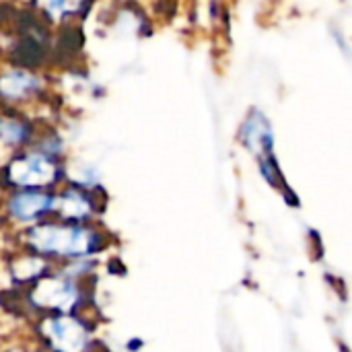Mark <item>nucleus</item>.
<instances>
[{
    "instance_id": "1",
    "label": "nucleus",
    "mask_w": 352,
    "mask_h": 352,
    "mask_svg": "<svg viewBox=\"0 0 352 352\" xmlns=\"http://www.w3.org/2000/svg\"><path fill=\"white\" fill-rule=\"evenodd\" d=\"M33 252L41 256H56V258H85L99 250L101 235H97L89 227L80 225H37L29 231L27 237Z\"/></svg>"
},
{
    "instance_id": "2",
    "label": "nucleus",
    "mask_w": 352,
    "mask_h": 352,
    "mask_svg": "<svg viewBox=\"0 0 352 352\" xmlns=\"http://www.w3.org/2000/svg\"><path fill=\"white\" fill-rule=\"evenodd\" d=\"M43 334L56 352H85L89 346V330L70 316L50 318L43 324Z\"/></svg>"
},
{
    "instance_id": "3",
    "label": "nucleus",
    "mask_w": 352,
    "mask_h": 352,
    "mask_svg": "<svg viewBox=\"0 0 352 352\" xmlns=\"http://www.w3.org/2000/svg\"><path fill=\"white\" fill-rule=\"evenodd\" d=\"M33 303L43 309H56V311H70L76 307L78 301V289L74 283L64 278H45L39 280L31 295Z\"/></svg>"
},
{
    "instance_id": "4",
    "label": "nucleus",
    "mask_w": 352,
    "mask_h": 352,
    "mask_svg": "<svg viewBox=\"0 0 352 352\" xmlns=\"http://www.w3.org/2000/svg\"><path fill=\"white\" fill-rule=\"evenodd\" d=\"M8 177L21 188H41L56 179V165L43 155H29L10 165Z\"/></svg>"
},
{
    "instance_id": "6",
    "label": "nucleus",
    "mask_w": 352,
    "mask_h": 352,
    "mask_svg": "<svg viewBox=\"0 0 352 352\" xmlns=\"http://www.w3.org/2000/svg\"><path fill=\"white\" fill-rule=\"evenodd\" d=\"M52 210H58L62 219H68L70 223H80L85 221L87 217H91V202L87 196H82L80 192H66L58 198H54V208Z\"/></svg>"
},
{
    "instance_id": "5",
    "label": "nucleus",
    "mask_w": 352,
    "mask_h": 352,
    "mask_svg": "<svg viewBox=\"0 0 352 352\" xmlns=\"http://www.w3.org/2000/svg\"><path fill=\"white\" fill-rule=\"evenodd\" d=\"M10 214L21 223H35L54 208V198L43 192H21L10 200Z\"/></svg>"
}]
</instances>
